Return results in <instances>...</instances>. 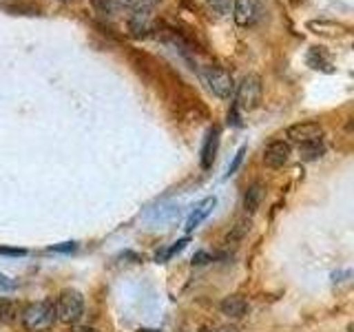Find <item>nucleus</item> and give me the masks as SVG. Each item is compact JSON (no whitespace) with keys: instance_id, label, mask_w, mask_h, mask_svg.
<instances>
[{"instance_id":"nucleus-1","label":"nucleus","mask_w":354,"mask_h":332,"mask_svg":"<svg viewBox=\"0 0 354 332\" xmlns=\"http://www.w3.org/2000/svg\"><path fill=\"white\" fill-rule=\"evenodd\" d=\"M22 326L29 332H47L55 324V308L53 302L42 299V302H31L20 310Z\"/></svg>"},{"instance_id":"nucleus-2","label":"nucleus","mask_w":354,"mask_h":332,"mask_svg":"<svg viewBox=\"0 0 354 332\" xmlns=\"http://www.w3.org/2000/svg\"><path fill=\"white\" fill-rule=\"evenodd\" d=\"M53 308H55V321H60L64 326H73L84 315V297L82 293L73 290V288H66L55 299Z\"/></svg>"},{"instance_id":"nucleus-3","label":"nucleus","mask_w":354,"mask_h":332,"mask_svg":"<svg viewBox=\"0 0 354 332\" xmlns=\"http://www.w3.org/2000/svg\"><path fill=\"white\" fill-rule=\"evenodd\" d=\"M199 75H202V80L206 82V86L213 91L217 98H230L232 93H235V80H232V75L228 69H224V66L219 64H206L202 71H199Z\"/></svg>"},{"instance_id":"nucleus-4","label":"nucleus","mask_w":354,"mask_h":332,"mask_svg":"<svg viewBox=\"0 0 354 332\" xmlns=\"http://www.w3.org/2000/svg\"><path fill=\"white\" fill-rule=\"evenodd\" d=\"M261 102V77L257 73L243 75V80L237 84L235 107L237 111H252Z\"/></svg>"},{"instance_id":"nucleus-5","label":"nucleus","mask_w":354,"mask_h":332,"mask_svg":"<svg viewBox=\"0 0 354 332\" xmlns=\"http://www.w3.org/2000/svg\"><path fill=\"white\" fill-rule=\"evenodd\" d=\"M232 18L239 27H250L261 18L259 0H232Z\"/></svg>"},{"instance_id":"nucleus-6","label":"nucleus","mask_w":354,"mask_h":332,"mask_svg":"<svg viewBox=\"0 0 354 332\" xmlns=\"http://www.w3.org/2000/svg\"><path fill=\"white\" fill-rule=\"evenodd\" d=\"M286 138L297 144L321 140L324 138V127H321L319 122H299V124H292L286 129Z\"/></svg>"},{"instance_id":"nucleus-7","label":"nucleus","mask_w":354,"mask_h":332,"mask_svg":"<svg viewBox=\"0 0 354 332\" xmlns=\"http://www.w3.org/2000/svg\"><path fill=\"white\" fill-rule=\"evenodd\" d=\"M129 31L133 38H144L153 31L151 5H140L138 9H133V14L129 18Z\"/></svg>"},{"instance_id":"nucleus-8","label":"nucleus","mask_w":354,"mask_h":332,"mask_svg":"<svg viewBox=\"0 0 354 332\" xmlns=\"http://www.w3.org/2000/svg\"><path fill=\"white\" fill-rule=\"evenodd\" d=\"M306 29L313 31L315 36H321V38H343L348 36V27L343 25V22H337V20H308L306 22Z\"/></svg>"},{"instance_id":"nucleus-9","label":"nucleus","mask_w":354,"mask_h":332,"mask_svg":"<svg viewBox=\"0 0 354 332\" xmlns=\"http://www.w3.org/2000/svg\"><path fill=\"white\" fill-rule=\"evenodd\" d=\"M288 160H290V144L283 140L270 142L263 151V164L268 169H281Z\"/></svg>"},{"instance_id":"nucleus-10","label":"nucleus","mask_w":354,"mask_h":332,"mask_svg":"<svg viewBox=\"0 0 354 332\" xmlns=\"http://www.w3.org/2000/svg\"><path fill=\"white\" fill-rule=\"evenodd\" d=\"M219 310H221V315H224V317L237 321V319H243L248 315V302L241 295H228V297L221 299Z\"/></svg>"},{"instance_id":"nucleus-11","label":"nucleus","mask_w":354,"mask_h":332,"mask_svg":"<svg viewBox=\"0 0 354 332\" xmlns=\"http://www.w3.org/2000/svg\"><path fill=\"white\" fill-rule=\"evenodd\" d=\"M217 206V199L215 197H206L202 204H197V208L191 213V217L186 219V232H191V230H195L199 224H202V221L213 213V208Z\"/></svg>"},{"instance_id":"nucleus-12","label":"nucleus","mask_w":354,"mask_h":332,"mask_svg":"<svg viewBox=\"0 0 354 332\" xmlns=\"http://www.w3.org/2000/svg\"><path fill=\"white\" fill-rule=\"evenodd\" d=\"M217 144H219V129L213 127L208 131V136L204 140V147H202V169L208 171L213 166L215 160V153H217Z\"/></svg>"},{"instance_id":"nucleus-13","label":"nucleus","mask_w":354,"mask_h":332,"mask_svg":"<svg viewBox=\"0 0 354 332\" xmlns=\"http://www.w3.org/2000/svg\"><path fill=\"white\" fill-rule=\"evenodd\" d=\"M144 5V0H95V7L102 11V14H115L122 9H138Z\"/></svg>"},{"instance_id":"nucleus-14","label":"nucleus","mask_w":354,"mask_h":332,"mask_svg":"<svg viewBox=\"0 0 354 332\" xmlns=\"http://www.w3.org/2000/svg\"><path fill=\"white\" fill-rule=\"evenodd\" d=\"M261 199H263V184L261 182L250 184L246 195H243V208H246V213H254L259 208Z\"/></svg>"},{"instance_id":"nucleus-15","label":"nucleus","mask_w":354,"mask_h":332,"mask_svg":"<svg viewBox=\"0 0 354 332\" xmlns=\"http://www.w3.org/2000/svg\"><path fill=\"white\" fill-rule=\"evenodd\" d=\"M324 153H326L324 140H313V142L299 144V155H301V160H304V162H315V160H319Z\"/></svg>"},{"instance_id":"nucleus-16","label":"nucleus","mask_w":354,"mask_h":332,"mask_svg":"<svg viewBox=\"0 0 354 332\" xmlns=\"http://www.w3.org/2000/svg\"><path fill=\"white\" fill-rule=\"evenodd\" d=\"M20 315V306L18 302L9 297H0V324H14Z\"/></svg>"},{"instance_id":"nucleus-17","label":"nucleus","mask_w":354,"mask_h":332,"mask_svg":"<svg viewBox=\"0 0 354 332\" xmlns=\"http://www.w3.org/2000/svg\"><path fill=\"white\" fill-rule=\"evenodd\" d=\"M206 7L217 16H228L232 11V0H206Z\"/></svg>"},{"instance_id":"nucleus-18","label":"nucleus","mask_w":354,"mask_h":332,"mask_svg":"<svg viewBox=\"0 0 354 332\" xmlns=\"http://www.w3.org/2000/svg\"><path fill=\"white\" fill-rule=\"evenodd\" d=\"M186 243H188V239H180L175 243V246H171L169 250H166L164 255H158V261H166V259H171L175 252H180V250H184L186 248Z\"/></svg>"},{"instance_id":"nucleus-19","label":"nucleus","mask_w":354,"mask_h":332,"mask_svg":"<svg viewBox=\"0 0 354 332\" xmlns=\"http://www.w3.org/2000/svg\"><path fill=\"white\" fill-rule=\"evenodd\" d=\"M243 153H246V149L241 147V149L237 151V155H235V160H232V164L228 166V173H226V177H230L232 173H235V171L239 169V164H241V160H243Z\"/></svg>"},{"instance_id":"nucleus-20","label":"nucleus","mask_w":354,"mask_h":332,"mask_svg":"<svg viewBox=\"0 0 354 332\" xmlns=\"http://www.w3.org/2000/svg\"><path fill=\"white\" fill-rule=\"evenodd\" d=\"M202 332H239L235 326H206L202 328Z\"/></svg>"},{"instance_id":"nucleus-21","label":"nucleus","mask_w":354,"mask_h":332,"mask_svg":"<svg viewBox=\"0 0 354 332\" xmlns=\"http://www.w3.org/2000/svg\"><path fill=\"white\" fill-rule=\"evenodd\" d=\"M208 261H213V257H210L208 252H195V257H193V264H197V266H204V264H208Z\"/></svg>"},{"instance_id":"nucleus-22","label":"nucleus","mask_w":354,"mask_h":332,"mask_svg":"<svg viewBox=\"0 0 354 332\" xmlns=\"http://www.w3.org/2000/svg\"><path fill=\"white\" fill-rule=\"evenodd\" d=\"M3 279H5V277H3ZM3 279H0V290H11V288H16L14 282H3Z\"/></svg>"},{"instance_id":"nucleus-23","label":"nucleus","mask_w":354,"mask_h":332,"mask_svg":"<svg viewBox=\"0 0 354 332\" xmlns=\"http://www.w3.org/2000/svg\"><path fill=\"white\" fill-rule=\"evenodd\" d=\"M0 255H25V250H16V248H0Z\"/></svg>"},{"instance_id":"nucleus-24","label":"nucleus","mask_w":354,"mask_h":332,"mask_svg":"<svg viewBox=\"0 0 354 332\" xmlns=\"http://www.w3.org/2000/svg\"><path fill=\"white\" fill-rule=\"evenodd\" d=\"M75 248V243H66V246H53L51 250H62V252H66V250H73Z\"/></svg>"},{"instance_id":"nucleus-25","label":"nucleus","mask_w":354,"mask_h":332,"mask_svg":"<svg viewBox=\"0 0 354 332\" xmlns=\"http://www.w3.org/2000/svg\"><path fill=\"white\" fill-rule=\"evenodd\" d=\"M77 332H100V330H95V328H82V330H77Z\"/></svg>"},{"instance_id":"nucleus-26","label":"nucleus","mask_w":354,"mask_h":332,"mask_svg":"<svg viewBox=\"0 0 354 332\" xmlns=\"http://www.w3.org/2000/svg\"><path fill=\"white\" fill-rule=\"evenodd\" d=\"M0 279H3V275H0Z\"/></svg>"}]
</instances>
